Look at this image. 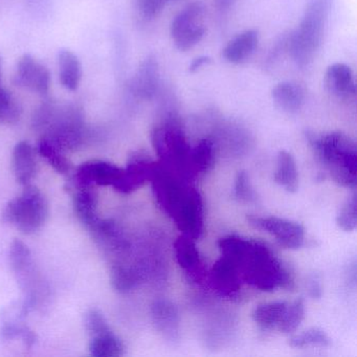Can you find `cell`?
Masks as SVG:
<instances>
[{
    "instance_id": "cell-8",
    "label": "cell",
    "mask_w": 357,
    "mask_h": 357,
    "mask_svg": "<svg viewBox=\"0 0 357 357\" xmlns=\"http://www.w3.org/2000/svg\"><path fill=\"white\" fill-rule=\"evenodd\" d=\"M204 8L200 3H194L181 10L170 26L171 37L175 47L181 52L193 49L206 35Z\"/></svg>"
},
{
    "instance_id": "cell-34",
    "label": "cell",
    "mask_w": 357,
    "mask_h": 357,
    "mask_svg": "<svg viewBox=\"0 0 357 357\" xmlns=\"http://www.w3.org/2000/svg\"><path fill=\"white\" fill-rule=\"evenodd\" d=\"M85 329L89 336L96 335L100 332L110 329L105 317L98 309H91L84 317Z\"/></svg>"
},
{
    "instance_id": "cell-20",
    "label": "cell",
    "mask_w": 357,
    "mask_h": 357,
    "mask_svg": "<svg viewBox=\"0 0 357 357\" xmlns=\"http://www.w3.org/2000/svg\"><path fill=\"white\" fill-rule=\"evenodd\" d=\"M259 45V33L246 30L231 39L222 51V56L229 63L242 64L248 61Z\"/></svg>"
},
{
    "instance_id": "cell-37",
    "label": "cell",
    "mask_w": 357,
    "mask_h": 357,
    "mask_svg": "<svg viewBox=\"0 0 357 357\" xmlns=\"http://www.w3.org/2000/svg\"><path fill=\"white\" fill-rule=\"evenodd\" d=\"M235 3V0H216V6L220 11H227Z\"/></svg>"
},
{
    "instance_id": "cell-32",
    "label": "cell",
    "mask_w": 357,
    "mask_h": 357,
    "mask_svg": "<svg viewBox=\"0 0 357 357\" xmlns=\"http://www.w3.org/2000/svg\"><path fill=\"white\" fill-rule=\"evenodd\" d=\"M338 227L346 231H352L357 225V199L356 194H353L340 208L336 218Z\"/></svg>"
},
{
    "instance_id": "cell-26",
    "label": "cell",
    "mask_w": 357,
    "mask_h": 357,
    "mask_svg": "<svg viewBox=\"0 0 357 357\" xmlns=\"http://www.w3.org/2000/svg\"><path fill=\"white\" fill-rule=\"evenodd\" d=\"M91 187H79L74 196V208L81 222L91 227L98 220L97 195L91 191Z\"/></svg>"
},
{
    "instance_id": "cell-9",
    "label": "cell",
    "mask_w": 357,
    "mask_h": 357,
    "mask_svg": "<svg viewBox=\"0 0 357 357\" xmlns=\"http://www.w3.org/2000/svg\"><path fill=\"white\" fill-rule=\"evenodd\" d=\"M248 220L252 227L273 236L283 248L296 250L304 245L305 229L300 223L275 216H252Z\"/></svg>"
},
{
    "instance_id": "cell-35",
    "label": "cell",
    "mask_w": 357,
    "mask_h": 357,
    "mask_svg": "<svg viewBox=\"0 0 357 357\" xmlns=\"http://www.w3.org/2000/svg\"><path fill=\"white\" fill-rule=\"evenodd\" d=\"M168 3L169 0H137L139 13L147 20L158 17Z\"/></svg>"
},
{
    "instance_id": "cell-18",
    "label": "cell",
    "mask_w": 357,
    "mask_h": 357,
    "mask_svg": "<svg viewBox=\"0 0 357 357\" xmlns=\"http://www.w3.org/2000/svg\"><path fill=\"white\" fill-rule=\"evenodd\" d=\"M325 82L330 93L338 99L350 100L356 95L354 74L347 64H331L326 70Z\"/></svg>"
},
{
    "instance_id": "cell-16",
    "label": "cell",
    "mask_w": 357,
    "mask_h": 357,
    "mask_svg": "<svg viewBox=\"0 0 357 357\" xmlns=\"http://www.w3.org/2000/svg\"><path fill=\"white\" fill-rule=\"evenodd\" d=\"M160 89V68L155 58L148 57L139 66L131 80V91L142 100H151Z\"/></svg>"
},
{
    "instance_id": "cell-19",
    "label": "cell",
    "mask_w": 357,
    "mask_h": 357,
    "mask_svg": "<svg viewBox=\"0 0 357 357\" xmlns=\"http://www.w3.org/2000/svg\"><path fill=\"white\" fill-rule=\"evenodd\" d=\"M12 167L16 181L20 185H31L36 175L37 162L34 147L29 142H20L15 146L12 155Z\"/></svg>"
},
{
    "instance_id": "cell-10",
    "label": "cell",
    "mask_w": 357,
    "mask_h": 357,
    "mask_svg": "<svg viewBox=\"0 0 357 357\" xmlns=\"http://www.w3.org/2000/svg\"><path fill=\"white\" fill-rule=\"evenodd\" d=\"M211 139L215 148L227 152L231 155L246 153L252 145L250 130L233 121H219L215 124Z\"/></svg>"
},
{
    "instance_id": "cell-3",
    "label": "cell",
    "mask_w": 357,
    "mask_h": 357,
    "mask_svg": "<svg viewBox=\"0 0 357 357\" xmlns=\"http://www.w3.org/2000/svg\"><path fill=\"white\" fill-rule=\"evenodd\" d=\"M308 139L319 162L330 176L342 187L355 189L357 183V146L340 131L317 135H308Z\"/></svg>"
},
{
    "instance_id": "cell-11",
    "label": "cell",
    "mask_w": 357,
    "mask_h": 357,
    "mask_svg": "<svg viewBox=\"0 0 357 357\" xmlns=\"http://www.w3.org/2000/svg\"><path fill=\"white\" fill-rule=\"evenodd\" d=\"M14 83L40 96H47L51 85V75L47 66L37 61L32 55L22 56L17 63Z\"/></svg>"
},
{
    "instance_id": "cell-7",
    "label": "cell",
    "mask_w": 357,
    "mask_h": 357,
    "mask_svg": "<svg viewBox=\"0 0 357 357\" xmlns=\"http://www.w3.org/2000/svg\"><path fill=\"white\" fill-rule=\"evenodd\" d=\"M10 264L18 284L26 294L24 307L28 311L38 302V296L43 291V283L35 267L34 260L28 245L15 240L10 248Z\"/></svg>"
},
{
    "instance_id": "cell-31",
    "label": "cell",
    "mask_w": 357,
    "mask_h": 357,
    "mask_svg": "<svg viewBox=\"0 0 357 357\" xmlns=\"http://www.w3.org/2000/svg\"><path fill=\"white\" fill-rule=\"evenodd\" d=\"M305 317V304L302 298L289 303L285 319L282 324L280 331L281 333L290 334L298 329Z\"/></svg>"
},
{
    "instance_id": "cell-25",
    "label": "cell",
    "mask_w": 357,
    "mask_h": 357,
    "mask_svg": "<svg viewBox=\"0 0 357 357\" xmlns=\"http://www.w3.org/2000/svg\"><path fill=\"white\" fill-rule=\"evenodd\" d=\"M273 179L286 191L294 193L298 188V172L294 156L289 152L280 151L277 158V169Z\"/></svg>"
},
{
    "instance_id": "cell-4",
    "label": "cell",
    "mask_w": 357,
    "mask_h": 357,
    "mask_svg": "<svg viewBox=\"0 0 357 357\" xmlns=\"http://www.w3.org/2000/svg\"><path fill=\"white\" fill-rule=\"evenodd\" d=\"M333 0H310L298 30L288 36V53L296 66H310L321 47Z\"/></svg>"
},
{
    "instance_id": "cell-12",
    "label": "cell",
    "mask_w": 357,
    "mask_h": 357,
    "mask_svg": "<svg viewBox=\"0 0 357 357\" xmlns=\"http://www.w3.org/2000/svg\"><path fill=\"white\" fill-rule=\"evenodd\" d=\"M158 165L146 152H133L116 190L128 194L139 189L146 181H151Z\"/></svg>"
},
{
    "instance_id": "cell-24",
    "label": "cell",
    "mask_w": 357,
    "mask_h": 357,
    "mask_svg": "<svg viewBox=\"0 0 357 357\" xmlns=\"http://www.w3.org/2000/svg\"><path fill=\"white\" fill-rule=\"evenodd\" d=\"M89 351L95 357H119L124 355L125 347L114 332L108 329L91 336Z\"/></svg>"
},
{
    "instance_id": "cell-21",
    "label": "cell",
    "mask_w": 357,
    "mask_h": 357,
    "mask_svg": "<svg viewBox=\"0 0 357 357\" xmlns=\"http://www.w3.org/2000/svg\"><path fill=\"white\" fill-rule=\"evenodd\" d=\"M289 302L287 301H275L258 305L252 311V319L264 331H280Z\"/></svg>"
},
{
    "instance_id": "cell-23",
    "label": "cell",
    "mask_w": 357,
    "mask_h": 357,
    "mask_svg": "<svg viewBox=\"0 0 357 357\" xmlns=\"http://www.w3.org/2000/svg\"><path fill=\"white\" fill-rule=\"evenodd\" d=\"M58 70L62 86L70 91H76L82 80V66L79 58L70 50L63 49L58 53Z\"/></svg>"
},
{
    "instance_id": "cell-1",
    "label": "cell",
    "mask_w": 357,
    "mask_h": 357,
    "mask_svg": "<svg viewBox=\"0 0 357 357\" xmlns=\"http://www.w3.org/2000/svg\"><path fill=\"white\" fill-rule=\"evenodd\" d=\"M221 256L235 264L240 279L262 291L278 288L290 289L294 280L285 265L271 248L258 241L238 235H229L218 242Z\"/></svg>"
},
{
    "instance_id": "cell-28",
    "label": "cell",
    "mask_w": 357,
    "mask_h": 357,
    "mask_svg": "<svg viewBox=\"0 0 357 357\" xmlns=\"http://www.w3.org/2000/svg\"><path fill=\"white\" fill-rule=\"evenodd\" d=\"M38 151L43 158H47L50 165L58 172L61 174H68L70 172L72 166H70L68 158L62 154L61 148L58 147L47 137H43L41 139L38 146Z\"/></svg>"
},
{
    "instance_id": "cell-13",
    "label": "cell",
    "mask_w": 357,
    "mask_h": 357,
    "mask_svg": "<svg viewBox=\"0 0 357 357\" xmlns=\"http://www.w3.org/2000/svg\"><path fill=\"white\" fill-rule=\"evenodd\" d=\"M123 173L124 169L119 168L112 162L91 160L79 167L76 172V181L79 187L112 185L116 189L122 179Z\"/></svg>"
},
{
    "instance_id": "cell-39",
    "label": "cell",
    "mask_w": 357,
    "mask_h": 357,
    "mask_svg": "<svg viewBox=\"0 0 357 357\" xmlns=\"http://www.w3.org/2000/svg\"><path fill=\"white\" fill-rule=\"evenodd\" d=\"M169 1H170V0H169Z\"/></svg>"
},
{
    "instance_id": "cell-27",
    "label": "cell",
    "mask_w": 357,
    "mask_h": 357,
    "mask_svg": "<svg viewBox=\"0 0 357 357\" xmlns=\"http://www.w3.org/2000/svg\"><path fill=\"white\" fill-rule=\"evenodd\" d=\"M216 148L210 137L199 139L191 149V165L194 174H204L208 172L215 162Z\"/></svg>"
},
{
    "instance_id": "cell-15",
    "label": "cell",
    "mask_w": 357,
    "mask_h": 357,
    "mask_svg": "<svg viewBox=\"0 0 357 357\" xmlns=\"http://www.w3.org/2000/svg\"><path fill=\"white\" fill-rule=\"evenodd\" d=\"M194 240L185 234L178 238L175 243L176 259L190 280L195 283H202L206 278V267Z\"/></svg>"
},
{
    "instance_id": "cell-2",
    "label": "cell",
    "mask_w": 357,
    "mask_h": 357,
    "mask_svg": "<svg viewBox=\"0 0 357 357\" xmlns=\"http://www.w3.org/2000/svg\"><path fill=\"white\" fill-rule=\"evenodd\" d=\"M151 181L160 208L185 235L197 239L204 229V204L192 181L158 164Z\"/></svg>"
},
{
    "instance_id": "cell-29",
    "label": "cell",
    "mask_w": 357,
    "mask_h": 357,
    "mask_svg": "<svg viewBox=\"0 0 357 357\" xmlns=\"http://www.w3.org/2000/svg\"><path fill=\"white\" fill-rule=\"evenodd\" d=\"M22 106L0 82V124H15L22 116Z\"/></svg>"
},
{
    "instance_id": "cell-5",
    "label": "cell",
    "mask_w": 357,
    "mask_h": 357,
    "mask_svg": "<svg viewBox=\"0 0 357 357\" xmlns=\"http://www.w3.org/2000/svg\"><path fill=\"white\" fill-rule=\"evenodd\" d=\"M151 142L162 165L190 181L194 178L195 174L191 165L192 147L176 116L170 114L153 127Z\"/></svg>"
},
{
    "instance_id": "cell-36",
    "label": "cell",
    "mask_w": 357,
    "mask_h": 357,
    "mask_svg": "<svg viewBox=\"0 0 357 357\" xmlns=\"http://www.w3.org/2000/svg\"><path fill=\"white\" fill-rule=\"evenodd\" d=\"M211 59L208 57H199L197 59L194 60L192 62L191 66H190V70L191 72H196V70L202 68V66H206V64L210 63Z\"/></svg>"
},
{
    "instance_id": "cell-33",
    "label": "cell",
    "mask_w": 357,
    "mask_h": 357,
    "mask_svg": "<svg viewBox=\"0 0 357 357\" xmlns=\"http://www.w3.org/2000/svg\"><path fill=\"white\" fill-rule=\"evenodd\" d=\"M235 196L241 202H257L259 200L258 194L252 188L250 177L244 171L238 173L236 177Z\"/></svg>"
},
{
    "instance_id": "cell-30",
    "label": "cell",
    "mask_w": 357,
    "mask_h": 357,
    "mask_svg": "<svg viewBox=\"0 0 357 357\" xmlns=\"http://www.w3.org/2000/svg\"><path fill=\"white\" fill-rule=\"evenodd\" d=\"M289 344L294 348H326L330 346V338L323 330L311 328L303 333L292 336Z\"/></svg>"
},
{
    "instance_id": "cell-38",
    "label": "cell",
    "mask_w": 357,
    "mask_h": 357,
    "mask_svg": "<svg viewBox=\"0 0 357 357\" xmlns=\"http://www.w3.org/2000/svg\"><path fill=\"white\" fill-rule=\"evenodd\" d=\"M0 82H3V58L0 57Z\"/></svg>"
},
{
    "instance_id": "cell-22",
    "label": "cell",
    "mask_w": 357,
    "mask_h": 357,
    "mask_svg": "<svg viewBox=\"0 0 357 357\" xmlns=\"http://www.w3.org/2000/svg\"><path fill=\"white\" fill-rule=\"evenodd\" d=\"M278 107L288 114H296L303 107L306 99L304 87L296 82H282L271 91Z\"/></svg>"
},
{
    "instance_id": "cell-17",
    "label": "cell",
    "mask_w": 357,
    "mask_h": 357,
    "mask_svg": "<svg viewBox=\"0 0 357 357\" xmlns=\"http://www.w3.org/2000/svg\"><path fill=\"white\" fill-rule=\"evenodd\" d=\"M211 283L221 296L233 298L241 288V279L235 264L225 257L217 261L211 271Z\"/></svg>"
},
{
    "instance_id": "cell-14",
    "label": "cell",
    "mask_w": 357,
    "mask_h": 357,
    "mask_svg": "<svg viewBox=\"0 0 357 357\" xmlns=\"http://www.w3.org/2000/svg\"><path fill=\"white\" fill-rule=\"evenodd\" d=\"M151 317L155 329L168 342H175L181 334L178 309L171 301L158 298L151 305Z\"/></svg>"
},
{
    "instance_id": "cell-6",
    "label": "cell",
    "mask_w": 357,
    "mask_h": 357,
    "mask_svg": "<svg viewBox=\"0 0 357 357\" xmlns=\"http://www.w3.org/2000/svg\"><path fill=\"white\" fill-rule=\"evenodd\" d=\"M49 216V204L40 190L26 185L24 192L12 199L3 211L6 222L24 234H33L43 227Z\"/></svg>"
}]
</instances>
